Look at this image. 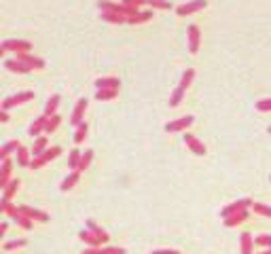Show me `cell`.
<instances>
[{"instance_id":"3957f363","label":"cell","mask_w":271,"mask_h":254,"mask_svg":"<svg viewBox=\"0 0 271 254\" xmlns=\"http://www.w3.org/2000/svg\"><path fill=\"white\" fill-rule=\"evenodd\" d=\"M30 100H34L32 91H21V94H17V95L4 97V100H2V111H11L13 106H19V104H26V102H30Z\"/></svg>"},{"instance_id":"e575fe53","label":"cell","mask_w":271,"mask_h":254,"mask_svg":"<svg viewBox=\"0 0 271 254\" xmlns=\"http://www.w3.org/2000/svg\"><path fill=\"white\" fill-rule=\"evenodd\" d=\"M193 77H195V70H193V68H187V72L182 74V80H180V87H182V89H187L189 85L193 83Z\"/></svg>"},{"instance_id":"2e32d148","label":"cell","mask_w":271,"mask_h":254,"mask_svg":"<svg viewBox=\"0 0 271 254\" xmlns=\"http://www.w3.org/2000/svg\"><path fill=\"white\" fill-rule=\"evenodd\" d=\"M248 207H244L241 212H238V214H233V216H229V218H224V227H238V224H241L248 218Z\"/></svg>"},{"instance_id":"4316f807","label":"cell","mask_w":271,"mask_h":254,"mask_svg":"<svg viewBox=\"0 0 271 254\" xmlns=\"http://www.w3.org/2000/svg\"><path fill=\"white\" fill-rule=\"evenodd\" d=\"M119 94V89H97V94H96V100H100V102H106V100H114Z\"/></svg>"},{"instance_id":"5b68a950","label":"cell","mask_w":271,"mask_h":254,"mask_svg":"<svg viewBox=\"0 0 271 254\" xmlns=\"http://www.w3.org/2000/svg\"><path fill=\"white\" fill-rule=\"evenodd\" d=\"M191 125H193V117L191 114H187V117H180L176 121L165 123V131H168V134H176V131H182V129H187V127H191Z\"/></svg>"},{"instance_id":"52a82bcc","label":"cell","mask_w":271,"mask_h":254,"mask_svg":"<svg viewBox=\"0 0 271 254\" xmlns=\"http://www.w3.org/2000/svg\"><path fill=\"white\" fill-rule=\"evenodd\" d=\"M19 214L28 216V218H30V221H34V222H47V221H49V214H47V212L34 210V207H30V206H19Z\"/></svg>"},{"instance_id":"b9f144b4","label":"cell","mask_w":271,"mask_h":254,"mask_svg":"<svg viewBox=\"0 0 271 254\" xmlns=\"http://www.w3.org/2000/svg\"><path fill=\"white\" fill-rule=\"evenodd\" d=\"M102 254H125V250L117 246H106V248H102Z\"/></svg>"},{"instance_id":"d6986e66","label":"cell","mask_w":271,"mask_h":254,"mask_svg":"<svg viewBox=\"0 0 271 254\" xmlns=\"http://www.w3.org/2000/svg\"><path fill=\"white\" fill-rule=\"evenodd\" d=\"M11 182V159L2 161V170H0V189H4Z\"/></svg>"},{"instance_id":"c3c4849f","label":"cell","mask_w":271,"mask_h":254,"mask_svg":"<svg viewBox=\"0 0 271 254\" xmlns=\"http://www.w3.org/2000/svg\"><path fill=\"white\" fill-rule=\"evenodd\" d=\"M258 254H271V248H267V250H265V252H258Z\"/></svg>"},{"instance_id":"f1b7e54d","label":"cell","mask_w":271,"mask_h":254,"mask_svg":"<svg viewBox=\"0 0 271 254\" xmlns=\"http://www.w3.org/2000/svg\"><path fill=\"white\" fill-rule=\"evenodd\" d=\"M87 229H89L94 235H97V238H100V239L104 241V244L108 241V233H106V231H104L102 227H97V224H96L94 221H87Z\"/></svg>"},{"instance_id":"ac0fdd59","label":"cell","mask_w":271,"mask_h":254,"mask_svg":"<svg viewBox=\"0 0 271 254\" xmlns=\"http://www.w3.org/2000/svg\"><path fill=\"white\" fill-rule=\"evenodd\" d=\"M47 114H43V117H38V119H34V123L30 125V129H28V134L30 136H38L40 131H45V125H47Z\"/></svg>"},{"instance_id":"4dcf8cb0","label":"cell","mask_w":271,"mask_h":254,"mask_svg":"<svg viewBox=\"0 0 271 254\" xmlns=\"http://www.w3.org/2000/svg\"><path fill=\"white\" fill-rule=\"evenodd\" d=\"M80 157H83V153L79 151V148H74V151L68 155V165L72 167V170H79V165H80Z\"/></svg>"},{"instance_id":"603a6c76","label":"cell","mask_w":271,"mask_h":254,"mask_svg":"<svg viewBox=\"0 0 271 254\" xmlns=\"http://www.w3.org/2000/svg\"><path fill=\"white\" fill-rule=\"evenodd\" d=\"M0 212L15 221V216L19 214V206H11V201H0Z\"/></svg>"},{"instance_id":"bcb514c9","label":"cell","mask_w":271,"mask_h":254,"mask_svg":"<svg viewBox=\"0 0 271 254\" xmlns=\"http://www.w3.org/2000/svg\"><path fill=\"white\" fill-rule=\"evenodd\" d=\"M151 254H178L176 250H155V252H151Z\"/></svg>"},{"instance_id":"44dd1931","label":"cell","mask_w":271,"mask_h":254,"mask_svg":"<svg viewBox=\"0 0 271 254\" xmlns=\"http://www.w3.org/2000/svg\"><path fill=\"white\" fill-rule=\"evenodd\" d=\"M47 138L45 136H38L36 140H34V146H32V157H40L45 151H47Z\"/></svg>"},{"instance_id":"74e56055","label":"cell","mask_w":271,"mask_h":254,"mask_svg":"<svg viewBox=\"0 0 271 254\" xmlns=\"http://www.w3.org/2000/svg\"><path fill=\"white\" fill-rule=\"evenodd\" d=\"M250 207H252V210L256 212V214H261V216H267V218H271V207H269V206H265V204H252Z\"/></svg>"},{"instance_id":"8d00e7d4","label":"cell","mask_w":271,"mask_h":254,"mask_svg":"<svg viewBox=\"0 0 271 254\" xmlns=\"http://www.w3.org/2000/svg\"><path fill=\"white\" fill-rule=\"evenodd\" d=\"M91 159H94V151H85V153H83V157H80V165H79V172L87 170V167H89V163H91Z\"/></svg>"},{"instance_id":"277c9868","label":"cell","mask_w":271,"mask_h":254,"mask_svg":"<svg viewBox=\"0 0 271 254\" xmlns=\"http://www.w3.org/2000/svg\"><path fill=\"white\" fill-rule=\"evenodd\" d=\"M206 7H207L206 0H191V2H184V4H180V7H176V13L180 15V17H184V15L197 13V11L206 9Z\"/></svg>"},{"instance_id":"ab89813d","label":"cell","mask_w":271,"mask_h":254,"mask_svg":"<svg viewBox=\"0 0 271 254\" xmlns=\"http://www.w3.org/2000/svg\"><path fill=\"white\" fill-rule=\"evenodd\" d=\"M255 244L256 246H265V248H271V235H258V238L255 239Z\"/></svg>"},{"instance_id":"f35d334b","label":"cell","mask_w":271,"mask_h":254,"mask_svg":"<svg viewBox=\"0 0 271 254\" xmlns=\"http://www.w3.org/2000/svg\"><path fill=\"white\" fill-rule=\"evenodd\" d=\"M26 246V239H13V241H4V250H15V248Z\"/></svg>"},{"instance_id":"cb8c5ba5","label":"cell","mask_w":271,"mask_h":254,"mask_svg":"<svg viewBox=\"0 0 271 254\" xmlns=\"http://www.w3.org/2000/svg\"><path fill=\"white\" fill-rule=\"evenodd\" d=\"M100 17H102V21H111V24H128V17L119 15V13H102L100 11Z\"/></svg>"},{"instance_id":"f6af8a7d","label":"cell","mask_w":271,"mask_h":254,"mask_svg":"<svg viewBox=\"0 0 271 254\" xmlns=\"http://www.w3.org/2000/svg\"><path fill=\"white\" fill-rule=\"evenodd\" d=\"M7 231H9V224L2 222V224H0V238H4V235H7Z\"/></svg>"},{"instance_id":"681fc988","label":"cell","mask_w":271,"mask_h":254,"mask_svg":"<svg viewBox=\"0 0 271 254\" xmlns=\"http://www.w3.org/2000/svg\"><path fill=\"white\" fill-rule=\"evenodd\" d=\"M267 131H269V134H271V127H269V129H267Z\"/></svg>"},{"instance_id":"7bdbcfd3","label":"cell","mask_w":271,"mask_h":254,"mask_svg":"<svg viewBox=\"0 0 271 254\" xmlns=\"http://www.w3.org/2000/svg\"><path fill=\"white\" fill-rule=\"evenodd\" d=\"M123 4H128V7H136V9H140L142 4H146V0H123Z\"/></svg>"},{"instance_id":"7a4b0ae2","label":"cell","mask_w":271,"mask_h":254,"mask_svg":"<svg viewBox=\"0 0 271 254\" xmlns=\"http://www.w3.org/2000/svg\"><path fill=\"white\" fill-rule=\"evenodd\" d=\"M60 153H62L60 146H51V148H47V151L40 155V157H34V159L30 161V167H32V170H38V167L47 165L49 161H53L55 157H60Z\"/></svg>"},{"instance_id":"8992f818","label":"cell","mask_w":271,"mask_h":254,"mask_svg":"<svg viewBox=\"0 0 271 254\" xmlns=\"http://www.w3.org/2000/svg\"><path fill=\"white\" fill-rule=\"evenodd\" d=\"M15 60H19L21 64H26L30 70H40V68H45V60H43V57H34L30 53H15Z\"/></svg>"},{"instance_id":"d6a6232c","label":"cell","mask_w":271,"mask_h":254,"mask_svg":"<svg viewBox=\"0 0 271 254\" xmlns=\"http://www.w3.org/2000/svg\"><path fill=\"white\" fill-rule=\"evenodd\" d=\"M146 4L151 9H161V11H170V9H174L172 4L168 2V0H146Z\"/></svg>"},{"instance_id":"1f68e13d","label":"cell","mask_w":271,"mask_h":254,"mask_svg":"<svg viewBox=\"0 0 271 254\" xmlns=\"http://www.w3.org/2000/svg\"><path fill=\"white\" fill-rule=\"evenodd\" d=\"M60 123H62L60 114H53V117H49V119H47V125H45V134H53Z\"/></svg>"},{"instance_id":"4fadbf2b","label":"cell","mask_w":271,"mask_h":254,"mask_svg":"<svg viewBox=\"0 0 271 254\" xmlns=\"http://www.w3.org/2000/svg\"><path fill=\"white\" fill-rule=\"evenodd\" d=\"M79 238L83 239V241H85V246H89V248H102V244H104V241H102L100 238H97V235L91 233L89 229H87V231H80Z\"/></svg>"},{"instance_id":"7c38bea8","label":"cell","mask_w":271,"mask_h":254,"mask_svg":"<svg viewBox=\"0 0 271 254\" xmlns=\"http://www.w3.org/2000/svg\"><path fill=\"white\" fill-rule=\"evenodd\" d=\"M239 250H241V254H255V239H252V235L248 233V231H244L241 233V239H239Z\"/></svg>"},{"instance_id":"d4e9b609","label":"cell","mask_w":271,"mask_h":254,"mask_svg":"<svg viewBox=\"0 0 271 254\" xmlns=\"http://www.w3.org/2000/svg\"><path fill=\"white\" fill-rule=\"evenodd\" d=\"M30 155H32V151H28L26 146H21L19 151H17V163H19L21 167H30Z\"/></svg>"},{"instance_id":"ee69618b","label":"cell","mask_w":271,"mask_h":254,"mask_svg":"<svg viewBox=\"0 0 271 254\" xmlns=\"http://www.w3.org/2000/svg\"><path fill=\"white\" fill-rule=\"evenodd\" d=\"M83 254H102V248H87L83 250Z\"/></svg>"},{"instance_id":"e0dca14e","label":"cell","mask_w":271,"mask_h":254,"mask_svg":"<svg viewBox=\"0 0 271 254\" xmlns=\"http://www.w3.org/2000/svg\"><path fill=\"white\" fill-rule=\"evenodd\" d=\"M79 178H80V172H79V170H72L70 174H68V176L64 178V182L60 184V189L64 190V193H66V190H70V189L74 187V184L79 182Z\"/></svg>"},{"instance_id":"9c48e42d","label":"cell","mask_w":271,"mask_h":254,"mask_svg":"<svg viewBox=\"0 0 271 254\" xmlns=\"http://www.w3.org/2000/svg\"><path fill=\"white\" fill-rule=\"evenodd\" d=\"M187 43H189V51L197 53L199 51V43H201V34L197 26H189L187 28Z\"/></svg>"},{"instance_id":"30bf717a","label":"cell","mask_w":271,"mask_h":254,"mask_svg":"<svg viewBox=\"0 0 271 254\" xmlns=\"http://www.w3.org/2000/svg\"><path fill=\"white\" fill-rule=\"evenodd\" d=\"M184 144H187V148H191L195 155H199V157H204V155H206L204 142H201L199 138H195L193 134H184Z\"/></svg>"},{"instance_id":"8fae6325","label":"cell","mask_w":271,"mask_h":254,"mask_svg":"<svg viewBox=\"0 0 271 254\" xmlns=\"http://www.w3.org/2000/svg\"><path fill=\"white\" fill-rule=\"evenodd\" d=\"M85 111H87V100H85V97H80V100L77 102V106H74L72 117H70V123H72L74 127L83 123V114H85Z\"/></svg>"},{"instance_id":"484cf974","label":"cell","mask_w":271,"mask_h":254,"mask_svg":"<svg viewBox=\"0 0 271 254\" xmlns=\"http://www.w3.org/2000/svg\"><path fill=\"white\" fill-rule=\"evenodd\" d=\"M153 17V11H140L138 15H134V17H129L128 19V24H131V26H138V24H144V21H148Z\"/></svg>"},{"instance_id":"83f0119b","label":"cell","mask_w":271,"mask_h":254,"mask_svg":"<svg viewBox=\"0 0 271 254\" xmlns=\"http://www.w3.org/2000/svg\"><path fill=\"white\" fill-rule=\"evenodd\" d=\"M57 106H60V95H51L49 97V102H47V106H45V114L47 117H53V114H57Z\"/></svg>"},{"instance_id":"7dc6e473","label":"cell","mask_w":271,"mask_h":254,"mask_svg":"<svg viewBox=\"0 0 271 254\" xmlns=\"http://www.w3.org/2000/svg\"><path fill=\"white\" fill-rule=\"evenodd\" d=\"M0 121H2V123H7V121H9V114H7V111H2V112H0Z\"/></svg>"},{"instance_id":"f546056e","label":"cell","mask_w":271,"mask_h":254,"mask_svg":"<svg viewBox=\"0 0 271 254\" xmlns=\"http://www.w3.org/2000/svg\"><path fill=\"white\" fill-rule=\"evenodd\" d=\"M184 91H187V89H182L180 85H178V87H176L174 91H172V97H170V106H172V108H176L178 104L182 102V97H184Z\"/></svg>"},{"instance_id":"836d02e7","label":"cell","mask_w":271,"mask_h":254,"mask_svg":"<svg viewBox=\"0 0 271 254\" xmlns=\"http://www.w3.org/2000/svg\"><path fill=\"white\" fill-rule=\"evenodd\" d=\"M85 136H87V123H80V125H77V134H74V144H80L85 140Z\"/></svg>"},{"instance_id":"6da1fadb","label":"cell","mask_w":271,"mask_h":254,"mask_svg":"<svg viewBox=\"0 0 271 254\" xmlns=\"http://www.w3.org/2000/svg\"><path fill=\"white\" fill-rule=\"evenodd\" d=\"M32 49V43L28 40H4L2 47H0V55H7L9 51H15V53H28Z\"/></svg>"},{"instance_id":"60d3db41","label":"cell","mask_w":271,"mask_h":254,"mask_svg":"<svg viewBox=\"0 0 271 254\" xmlns=\"http://www.w3.org/2000/svg\"><path fill=\"white\" fill-rule=\"evenodd\" d=\"M256 111H261V112H271V97L269 100H261L256 104Z\"/></svg>"},{"instance_id":"d590c367","label":"cell","mask_w":271,"mask_h":254,"mask_svg":"<svg viewBox=\"0 0 271 254\" xmlns=\"http://www.w3.org/2000/svg\"><path fill=\"white\" fill-rule=\"evenodd\" d=\"M15 222L19 224L21 229H26V231H30V229H32V224H34V221H30V218L24 216V214H17V216H15Z\"/></svg>"},{"instance_id":"ba28073f","label":"cell","mask_w":271,"mask_h":254,"mask_svg":"<svg viewBox=\"0 0 271 254\" xmlns=\"http://www.w3.org/2000/svg\"><path fill=\"white\" fill-rule=\"evenodd\" d=\"M250 206H252V201H250V199H239V201H233V204H229L227 207H223V210H221V216H223V218H229V216L238 214V212H241L244 207H250Z\"/></svg>"},{"instance_id":"5bb4252c","label":"cell","mask_w":271,"mask_h":254,"mask_svg":"<svg viewBox=\"0 0 271 254\" xmlns=\"http://www.w3.org/2000/svg\"><path fill=\"white\" fill-rule=\"evenodd\" d=\"M96 87L97 89H119L121 87V80L117 77H104L96 80Z\"/></svg>"},{"instance_id":"9a60e30c","label":"cell","mask_w":271,"mask_h":254,"mask_svg":"<svg viewBox=\"0 0 271 254\" xmlns=\"http://www.w3.org/2000/svg\"><path fill=\"white\" fill-rule=\"evenodd\" d=\"M4 68L11 72H17V74H28V72H32L30 68L26 66V64H21L19 60H7L4 62Z\"/></svg>"},{"instance_id":"ffe728a7","label":"cell","mask_w":271,"mask_h":254,"mask_svg":"<svg viewBox=\"0 0 271 254\" xmlns=\"http://www.w3.org/2000/svg\"><path fill=\"white\" fill-rule=\"evenodd\" d=\"M17 189H19V180L13 178V180H11L7 187L2 189V201H11V199H13V195L17 193Z\"/></svg>"},{"instance_id":"7402d4cb","label":"cell","mask_w":271,"mask_h":254,"mask_svg":"<svg viewBox=\"0 0 271 254\" xmlns=\"http://www.w3.org/2000/svg\"><path fill=\"white\" fill-rule=\"evenodd\" d=\"M19 148H21V144L17 142V140H9V142L2 146V151H0V159H2V161L9 159V155H11V153H17Z\"/></svg>"}]
</instances>
